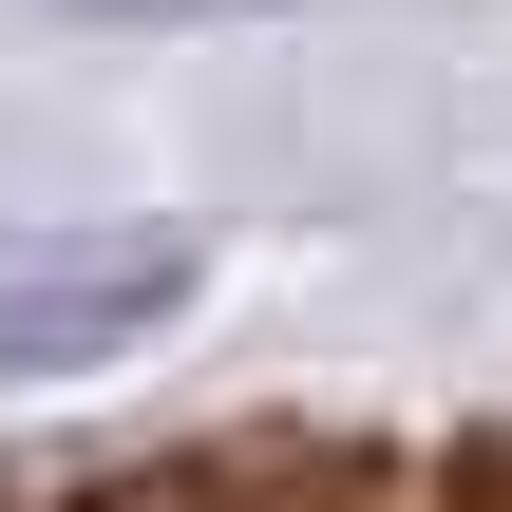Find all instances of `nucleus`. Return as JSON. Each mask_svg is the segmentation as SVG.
<instances>
[{"label":"nucleus","instance_id":"obj_1","mask_svg":"<svg viewBox=\"0 0 512 512\" xmlns=\"http://www.w3.org/2000/svg\"><path fill=\"white\" fill-rule=\"evenodd\" d=\"M152 285H171V247H133V266H95V285H19V323H0V380H19V361H76V342H114Z\"/></svg>","mask_w":512,"mask_h":512}]
</instances>
